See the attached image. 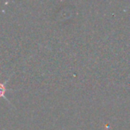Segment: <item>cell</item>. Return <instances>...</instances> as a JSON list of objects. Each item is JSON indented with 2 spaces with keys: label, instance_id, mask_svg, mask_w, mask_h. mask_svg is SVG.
<instances>
[{
  "label": "cell",
  "instance_id": "obj_1",
  "mask_svg": "<svg viewBox=\"0 0 130 130\" xmlns=\"http://www.w3.org/2000/svg\"><path fill=\"white\" fill-rule=\"evenodd\" d=\"M5 91H6V88L5 87V84L0 83V97H5Z\"/></svg>",
  "mask_w": 130,
  "mask_h": 130
}]
</instances>
